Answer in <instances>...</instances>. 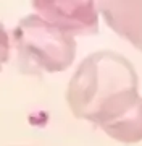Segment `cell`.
Wrapping results in <instances>:
<instances>
[{
  "label": "cell",
  "instance_id": "cell-2",
  "mask_svg": "<svg viewBox=\"0 0 142 146\" xmlns=\"http://www.w3.org/2000/svg\"><path fill=\"white\" fill-rule=\"evenodd\" d=\"M18 65L26 75L63 72L76 57V41L39 15H27L13 29Z\"/></svg>",
  "mask_w": 142,
  "mask_h": 146
},
{
  "label": "cell",
  "instance_id": "cell-5",
  "mask_svg": "<svg viewBox=\"0 0 142 146\" xmlns=\"http://www.w3.org/2000/svg\"><path fill=\"white\" fill-rule=\"evenodd\" d=\"M8 57H10V39L3 25L0 23V70L3 67V63L8 60Z\"/></svg>",
  "mask_w": 142,
  "mask_h": 146
},
{
  "label": "cell",
  "instance_id": "cell-4",
  "mask_svg": "<svg viewBox=\"0 0 142 146\" xmlns=\"http://www.w3.org/2000/svg\"><path fill=\"white\" fill-rule=\"evenodd\" d=\"M107 26L142 52V0H95Z\"/></svg>",
  "mask_w": 142,
  "mask_h": 146
},
{
  "label": "cell",
  "instance_id": "cell-1",
  "mask_svg": "<svg viewBox=\"0 0 142 146\" xmlns=\"http://www.w3.org/2000/svg\"><path fill=\"white\" fill-rule=\"evenodd\" d=\"M66 102L76 119L92 122L120 143L142 141V98L136 68L111 50L90 54L68 83Z\"/></svg>",
  "mask_w": 142,
  "mask_h": 146
},
{
  "label": "cell",
  "instance_id": "cell-3",
  "mask_svg": "<svg viewBox=\"0 0 142 146\" xmlns=\"http://www.w3.org/2000/svg\"><path fill=\"white\" fill-rule=\"evenodd\" d=\"M37 15L71 36H94L99 33L95 0H31Z\"/></svg>",
  "mask_w": 142,
  "mask_h": 146
}]
</instances>
